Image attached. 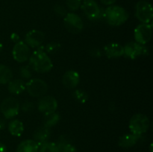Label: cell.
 <instances>
[{
  "instance_id": "6da1fadb",
  "label": "cell",
  "mask_w": 153,
  "mask_h": 152,
  "mask_svg": "<svg viewBox=\"0 0 153 152\" xmlns=\"http://www.w3.org/2000/svg\"><path fill=\"white\" fill-rule=\"evenodd\" d=\"M28 62L31 69L39 73L48 72L53 66L52 60L44 51V47L43 46H40L31 54Z\"/></svg>"
},
{
  "instance_id": "7a4b0ae2",
  "label": "cell",
  "mask_w": 153,
  "mask_h": 152,
  "mask_svg": "<svg viewBox=\"0 0 153 152\" xmlns=\"http://www.w3.org/2000/svg\"><path fill=\"white\" fill-rule=\"evenodd\" d=\"M102 17L108 25L119 26L128 20L129 14L125 8L120 6L110 5L103 10Z\"/></svg>"
},
{
  "instance_id": "3957f363",
  "label": "cell",
  "mask_w": 153,
  "mask_h": 152,
  "mask_svg": "<svg viewBox=\"0 0 153 152\" xmlns=\"http://www.w3.org/2000/svg\"><path fill=\"white\" fill-rule=\"evenodd\" d=\"M150 125L149 119L146 115L137 113L131 118L128 124V128L131 134L142 136L148 131Z\"/></svg>"
},
{
  "instance_id": "277c9868",
  "label": "cell",
  "mask_w": 153,
  "mask_h": 152,
  "mask_svg": "<svg viewBox=\"0 0 153 152\" xmlns=\"http://www.w3.org/2000/svg\"><path fill=\"white\" fill-rule=\"evenodd\" d=\"M25 89L31 96L41 98L47 92L48 86L42 79L32 78L25 83Z\"/></svg>"
},
{
  "instance_id": "5b68a950",
  "label": "cell",
  "mask_w": 153,
  "mask_h": 152,
  "mask_svg": "<svg viewBox=\"0 0 153 152\" xmlns=\"http://www.w3.org/2000/svg\"><path fill=\"white\" fill-rule=\"evenodd\" d=\"M20 109L18 100L13 97H8L3 100L0 105V110L5 119H12L17 116Z\"/></svg>"
},
{
  "instance_id": "8992f818",
  "label": "cell",
  "mask_w": 153,
  "mask_h": 152,
  "mask_svg": "<svg viewBox=\"0 0 153 152\" xmlns=\"http://www.w3.org/2000/svg\"><path fill=\"white\" fill-rule=\"evenodd\" d=\"M135 16L142 23H149L153 17L152 4L146 1H140L135 7Z\"/></svg>"
},
{
  "instance_id": "52a82bcc",
  "label": "cell",
  "mask_w": 153,
  "mask_h": 152,
  "mask_svg": "<svg viewBox=\"0 0 153 152\" xmlns=\"http://www.w3.org/2000/svg\"><path fill=\"white\" fill-rule=\"evenodd\" d=\"M64 25L66 29L72 34H79L84 28L82 18L74 13H67L64 16Z\"/></svg>"
},
{
  "instance_id": "ba28073f",
  "label": "cell",
  "mask_w": 153,
  "mask_h": 152,
  "mask_svg": "<svg viewBox=\"0 0 153 152\" xmlns=\"http://www.w3.org/2000/svg\"><path fill=\"white\" fill-rule=\"evenodd\" d=\"M81 7L90 20L95 21L102 17L103 11L94 0H84Z\"/></svg>"
},
{
  "instance_id": "9c48e42d",
  "label": "cell",
  "mask_w": 153,
  "mask_h": 152,
  "mask_svg": "<svg viewBox=\"0 0 153 152\" xmlns=\"http://www.w3.org/2000/svg\"><path fill=\"white\" fill-rule=\"evenodd\" d=\"M152 27L149 23H141L137 25L134 31L135 42L141 45H145L150 41L152 38Z\"/></svg>"
},
{
  "instance_id": "30bf717a",
  "label": "cell",
  "mask_w": 153,
  "mask_h": 152,
  "mask_svg": "<svg viewBox=\"0 0 153 152\" xmlns=\"http://www.w3.org/2000/svg\"><path fill=\"white\" fill-rule=\"evenodd\" d=\"M124 55L130 59H136L141 55H146L149 53V49L144 46L137 42H130L124 46Z\"/></svg>"
},
{
  "instance_id": "8fae6325",
  "label": "cell",
  "mask_w": 153,
  "mask_h": 152,
  "mask_svg": "<svg viewBox=\"0 0 153 152\" xmlns=\"http://www.w3.org/2000/svg\"><path fill=\"white\" fill-rule=\"evenodd\" d=\"M12 55L13 59L18 63H24L28 61L31 56L29 46L25 42L20 40L15 43L12 50Z\"/></svg>"
},
{
  "instance_id": "7c38bea8",
  "label": "cell",
  "mask_w": 153,
  "mask_h": 152,
  "mask_svg": "<svg viewBox=\"0 0 153 152\" xmlns=\"http://www.w3.org/2000/svg\"><path fill=\"white\" fill-rule=\"evenodd\" d=\"M37 109L44 115L54 113L58 109V101L51 95L41 97L37 103Z\"/></svg>"
},
{
  "instance_id": "4fadbf2b",
  "label": "cell",
  "mask_w": 153,
  "mask_h": 152,
  "mask_svg": "<svg viewBox=\"0 0 153 152\" xmlns=\"http://www.w3.org/2000/svg\"><path fill=\"white\" fill-rule=\"evenodd\" d=\"M45 40L44 33L39 30L33 29L28 31L25 37V43L31 48H38L42 46Z\"/></svg>"
},
{
  "instance_id": "5bb4252c",
  "label": "cell",
  "mask_w": 153,
  "mask_h": 152,
  "mask_svg": "<svg viewBox=\"0 0 153 152\" xmlns=\"http://www.w3.org/2000/svg\"><path fill=\"white\" fill-rule=\"evenodd\" d=\"M80 81L79 74L75 70H68L64 74L62 83L68 89H75L77 87Z\"/></svg>"
},
{
  "instance_id": "9a60e30c",
  "label": "cell",
  "mask_w": 153,
  "mask_h": 152,
  "mask_svg": "<svg viewBox=\"0 0 153 152\" xmlns=\"http://www.w3.org/2000/svg\"><path fill=\"white\" fill-rule=\"evenodd\" d=\"M104 53L109 59L120 58L124 55V48L117 43H109L104 47Z\"/></svg>"
},
{
  "instance_id": "2e32d148",
  "label": "cell",
  "mask_w": 153,
  "mask_h": 152,
  "mask_svg": "<svg viewBox=\"0 0 153 152\" xmlns=\"http://www.w3.org/2000/svg\"><path fill=\"white\" fill-rule=\"evenodd\" d=\"M51 131L50 128H48L46 127H41L35 131L34 133V141L36 142L39 146L43 145V143H46L49 142V138H50Z\"/></svg>"
},
{
  "instance_id": "e0dca14e",
  "label": "cell",
  "mask_w": 153,
  "mask_h": 152,
  "mask_svg": "<svg viewBox=\"0 0 153 152\" xmlns=\"http://www.w3.org/2000/svg\"><path fill=\"white\" fill-rule=\"evenodd\" d=\"M141 136L135 135L134 134H127L120 137L118 145L124 148H128L135 145L140 139Z\"/></svg>"
},
{
  "instance_id": "ac0fdd59",
  "label": "cell",
  "mask_w": 153,
  "mask_h": 152,
  "mask_svg": "<svg viewBox=\"0 0 153 152\" xmlns=\"http://www.w3.org/2000/svg\"><path fill=\"white\" fill-rule=\"evenodd\" d=\"M7 89L13 95H19L25 90V83L22 79L10 80L7 83Z\"/></svg>"
},
{
  "instance_id": "d6986e66",
  "label": "cell",
  "mask_w": 153,
  "mask_h": 152,
  "mask_svg": "<svg viewBox=\"0 0 153 152\" xmlns=\"http://www.w3.org/2000/svg\"><path fill=\"white\" fill-rule=\"evenodd\" d=\"M16 152H39V145L33 139H25L17 146Z\"/></svg>"
},
{
  "instance_id": "ffe728a7",
  "label": "cell",
  "mask_w": 153,
  "mask_h": 152,
  "mask_svg": "<svg viewBox=\"0 0 153 152\" xmlns=\"http://www.w3.org/2000/svg\"><path fill=\"white\" fill-rule=\"evenodd\" d=\"M8 131L12 136L20 137L24 131L23 123L20 120H12L8 125Z\"/></svg>"
},
{
  "instance_id": "44dd1931",
  "label": "cell",
  "mask_w": 153,
  "mask_h": 152,
  "mask_svg": "<svg viewBox=\"0 0 153 152\" xmlns=\"http://www.w3.org/2000/svg\"><path fill=\"white\" fill-rule=\"evenodd\" d=\"M13 77V72L8 66L0 64V84H7Z\"/></svg>"
},
{
  "instance_id": "7402d4cb",
  "label": "cell",
  "mask_w": 153,
  "mask_h": 152,
  "mask_svg": "<svg viewBox=\"0 0 153 152\" xmlns=\"http://www.w3.org/2000/svg\"><path fill=\"white\" fill-rule=\"evenodd\" d=\"M60 119H61L60 115L56 112L44 115V120H43L44 127H46L48 128L54 127L59 122Z\"/></svg>"
},
{
  "instance_id": "603a6c76",
  "label": "cell",
  "mask_w": 153,
  "mask_h": 152,
  "mask_svg": "<svg viewBox=\"0 0 153 152\" xmlns=\"http://www.w3.org/2000/svg\"><path fill=\"white\" fill-rule=\"evenodd\" d=\"M56 144L58 152H76V147L66 139L59 140Z\"/></svg>"
},
{
  "instance_id": "cb8c5ba5",
  "label": "cell",
  "mask_w": 153,
  "mask_h": 152,
  "mask_svg": "<svg viewBox=\"0 0 153 152\" xmlns=\"http://www.w3.org/2000/svg\"><path fill=\"white\" fill-rule=\"evenodd\" d=\"M73 98L77 102L81 103V104H84V103L87 102V101L88 100V93L84 90H82V89H76L73 92Z\"/></svg>"
},
{
  "instance_id": "d4e9b609",
  "label": "cell",
  "mask_w": 153,
  "mask_h": 152,
  "mask_svg": "<svg viewBox=\"0 0 153 152\" xmlns=\"http://www.w3.org/2000/svg\"><path fill=\"white\" fill-rule=\"evenodd\" d=\"M39 152H58V146L56 143L47 142L39 146Z\"/></svg>"
},
{
  "instance_id": "484cf974",
  "label": "cell",
  "mask_w": 153,
  "mask_h": 152,
  "mask_svg": "<svg viewBox=\"0 0 153 152\" xmlns=\"http://www.w3.org/2000/svg\"><path fill=\"white\" fill-rule=\"evenodd\" d=\"M61 49V45L56 42H52L46 45L44 47V51L47 54H55Z\"/></svg>"
},
{
  "instance_id": "4316f807",
  "label": "cell",
  "mask_w": 153,
  "mask_h": 152,
  "mask_svg": "<svg viewBox=\"0 0 153 152\" xmlns=\"http://www.w3.org/2000/svg\"><path fill=\"white\" fill-rule=\"evenodd\" d=\"M19 75L23 79H29L31 77L32 72H31V68L28 66H23L19 69Z\"/></svg>"
},
{
  "instance_id": "83f0119b",
  "label": "cell",
  "mask_w": 153,
  "mask_h": 152,
  "mask_svg": "<svg viewBox=\"0 0 153 152\" xmlns=\"http://www.w3.org/2000/svg\"><path fill=\"white\" fill-rule=\"evenodd\" d=\"M67 5L70 10H78L82 5V0H67Z\"/></svg>"
},
{
  "instance_id": "f1b7e54d",
  "label": "cell",
  "mask_w": 153,
  "mask_h": 152,
  "mask_svg": "<svg viewBox=\"0 0 153 152\" xmlns=\"http://www.w3.org/2000/svg\"><path fill=\"white\" fill-rule=\"evenodd\" d=\"M54 10H55L57 15L60 16H63V17L65 16L67 13V10L61 4H55V7H54Z\"/></svg>"
},
{
  "instance_id": "f546056e",
  "label": "cell",
  "mask_w": 153,
  "mask_h": 152,
  "mask_svg": "<svg viewBox=\"0 0 153 152\" xmlns=\"http://www.w3.org/2000/svg\"><path fill=\"white\" fill-rule=\"evenodd\" d=\"M34 108V105L31 101H26L22 106V110L24 112H31Z\"/></svg>"
},
{
  "instance_id": "4dcf8cb0",
  "label": "cell",
  "mask_w": 153,
  "mask_h": 152,
  "mask_svg": "<svg viewBox=\"0 0 153 152\" xmlns=\"http://www.w3.org/2000/svg\"><path fill=\"white\" fill-rule=\"evenodd\" d=\"M10 40L13 42V43H18L19 41H20V37L19 36V34H16V33H12L10 34Z\"/></svg>"
},
{
  "instance_id": "1f68e13d",
  "label": "cell",
  "mask_w": 153,
  "mask_h": 152,
  "mask_svg": "<svg viewBox=\"0 0 153 152\" xmlns=\"http://www.w3.org/2000/svg\"><path fill=\"white\" fill-rule=\"evenodd\" d=\"M116 1L117 0H100V1L105 5H111L116 2Z\"/></svg>"
},
{
  "instance_id": "d6a6232c",
  "label": "cell",
  "mask_w": 153,
  "mask_h": 152,
  "mask_svg": "<svg viewBox=\"0 0 153 152\" xmlns=\"http://www.w3.org/2000/svg\"><path fill=\"white\" fill-rule=\"evenodd\" d=\"M0 152H7V147L5 146V145L1 142H0Z\"/></svg>"
},
{
  "instance_id": "836d02e7",
  "label": "cell",
  "mask_w": 153,
  "mask_h": 152,
  "mask_svg": "<svg viewBox=\"0 0 153 152\" xmlns=\"http://www.w3.org/2000/svg\"><path fill=\"white\" fill-rule=\"evenodd\" d=\"M5 127V121L3 119L0 118V130L3 129Z\"/></svg>"
},
{
  "instance_id": "e575fe53",
  "label": "cell",
  "mask_w": 153,
  "mask_h": 152,
  "mask_svg": "<svg viewBox=\"0 0 153 152\" xmlns=\"http://www.w3.org/2000/svg\"><path fill=\"white\" fill-rule=\"evenodd\" d=\"M2 49H3V45L1 44V43L0 42V52H1V51L2 50Z\"/></svg>"
}]
</instances>
